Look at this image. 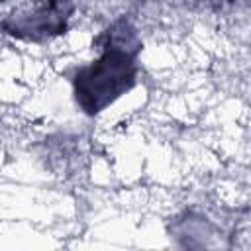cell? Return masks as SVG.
Instances as JSON below:
<instances>
[{
    "mask_svg": "<svg viewBox=\"0 0 251 251\" xmlns=\"http://www.w3.org/2000/svg\"><path fill=\"white\" fill-rule=\"evenodd\" d=\"M137 49L135 29L120 20L112 27L100 57L80 67L75 76V98L82 112L90 116L100 114L135 84Z\"/></svg>",
    "mask_w": 251,
    "mask_h": 251,
    "instance_id": "obj_1",
    "label": "cell"
},
{
    "mask_svg": "<svg viewBox=\"0 0 251 251\" xmlns=\"http://www.w3.org/2000/svg\"><path fill=\"white\" fill-rule=\"evenodd\" d=\"M61 27L59 22V12L53 6H39L29 14L18 16L16 24L12 27L14 35H37V33H49V31H57Z\"/></svg>",
    "mask_w": 251,
    "mask_h": 251,
    "instance_id": "obj_2",
    "label": "cell"
}]
</instances>
